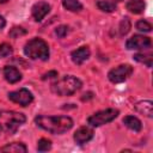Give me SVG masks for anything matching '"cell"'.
Returning a JSON list of instances; mask_svg holds the SVG:
<instances>
[{
  "label": "cell",
  "instance_id": "obj_1",
  "mask_svg": "<svg viewBox=\"0 0 153 153\" xmlns=\"http://www.w3.org/2000/svg\"><path fill=\"white\" fill-rule=\"evenodd\" d=\"M35 123L43 130L60 135L68 131L73 127V120L68 116H44L38 115L35 117Z\"/></svg>",
  "mask_w": 153,
  "mask_h": 153
},
{
  "label": "cell",
  "instance_id": "obj_2",
  "mask_svg": "<svg viewBox=\"0 0 153 153\" xmlns=\"http://www.w3.org/2000/svg\"><path fill=\"white\" fill-rule=\"evenodd\" d=\"M81 80L74 75H63L51 84V91L61 97L72 96L81 88Z\"/></svg>",
  "mask_w": 153,
  "mask_h": 153
},
{
  "label": "cell",
  "instance_id": "obj_3",
  "mask_svg": "<svg viewBox=\"0 0 153 153\" xmlns=\"http://www.w3.org/2000/svg\"><path fill=\"white\" fill-rule=\"evenodd\" d=\"M26 117L22 112L17 111H0V129L10 135L14 134L24 123Z\"/></svg>",
  "mask_w": 153,
  "mask_h": 153
},
{
  "label": "cell",
  "instance_id": "obj_4",
  "mask_svg": "<svg viewBox=\"0 0 153 153\" xmlns=\"http://www.w3.org/2000/svg\"><path fill=\"white\" fill-rule=\"evenodd\" d=\"M24 54L32 60L47 61L49 59V47L45 41L41 38H32L25 44Z\"/></svg>",
  "mask_w": 153,
  "mask_h": 153
},
{
  "label": "cell",
  "instance_id": "obj_5",
  "mask_svg": "<svg viewBox=\"0 0 153 153\" xmlns=\"http://www.w3.org/2000/svg\"><path fill=\"white\" fill-rule=\"evenodd\" d=\"M118 114H120V111L117 109L109 108V109L98 111V112L93 114L92 116H90L87 118V123L91 127H100L103 124H106V123L114 121L118 116Z\"/></svg>",
  "mask_w": 153,
  "mask_h": 153
},
{
  "label": "cell",
  "instance_id": "obj_6",
  "mask_svg": "<svg viewBox=\"0 0 153 153\" xmlns=\"http://www.w3.org/2000/svg\"><path fill=\"white\" fill-rule=\"evenodd\" d=\"M133 73V67L130 65H120L115 68H112L108 73V78L114 84H120L127 80Z\"/></svg>",
  "mask_w": 153,
  "mask_h": 153
},
{
  "label": "cell",
  "instance_id": "obj_7",
  "mask_svg": "<svg viewBox=\"0 0 153 153\" xmlns=\"http://www.w3.org/2000/svg\"><path fill=\"white\" fill-rule=\"evenodd\" d=\"M8 99L12 100L13 103H17V104L22 105V106H27L33 100V96L27 88L23 87V88H19L17 91L10 92L8 93Z\"/></svg>",
  "mask_w": 153,
  "mask_h": 153
},
{
  "label": "cell",
  "instance_id": "obj_8",
  "mask_svg": "<svg viewBox=\"0 0 153 153\" xmlns=\"http://www.w3.org/2000/svg\"><path fill=\"white\" fill-rule=\"evenodd\" d=\"M152 45V41L149 37L143 35H134L127 42L126 47L129 50H139V49H149Z\"/></svg>",
  "mask_w": 153,
  "mask_h": 153
},
{
  "label": "cell",
  "instance_id": "obj_9",
  "mask_svg": "<svg viewBox=\"0 0 153 153\" xmlns=\"http://www.w3.org/2000/svg\"><path fill=\"white\" fill-rule=\"evenodd\" d=\"M50 12V5L45 1H38L31 7V14L36 22L43 20V18Z\"/></svg>",
  "mask_w": 153,
  "mask_h": 153
},
{
  "label": "cell",
  "instance_id": "obj_10",
  "mask_svg": "<svg viewBox=\"0 0 153 153\" xmlns=\"http://www.w3.org/2000/svg\"><path fill=\"white\" fill-rule=\"evenodd\" d=\"M92 137H93V130H92V128H90V127H87V126L80 127V128L74 133V136H73L75 143L79 145V146H81V145L88 142Z\"/></svg>",
  "mask_w": 153,
  "mask_h": 153
},
{
  "label": "cell",
  "instance_id": "obj_11",
  "mask_svg": "<svg viewBox=\"0 0 153 153\" xmlns=\"http://www.w3.org/2000/svg\"><path fill=\"white\" fill-rule=\"evenodd\" d=\"M90 54H91V51H90L88 47H81L76 50H73L71 53V57L75 65H82L90 57Z\"/></svg>",
  "mask_w": 153,
  "mask_h": 153
},
{
  "label": "cell",
  "instance_id": "obj_12",
  "mask_svg": "<svg viewBox=\"0 0 153 153\" xmlns=\"http://www.w3.org/2000/svg\"><path fill=\"white\" fill-rule=\"evenodd\" d=\"M4 76H5L6 81L10 84H16L22 79L20 72L13 66H5L4 67Z\"/></svg>",
  "mask_w": 153,
  "mask_h": 153
},
{
  "label": "cell",
  "instance_id": "obj_13",
  "mask_svg": "<svg viewBox=\"0 0 153 153\" xmlns=\"http://www.w3.org/2000/svg\"><path fill=\"white\" fill-rule=\"evenodd\" d=\"M135 110L140 114H142L143 116L147 117H153V103L151 100H141L137 102L134 105Z\"/></svg>",
  "mask_w": 153,
  "mask_h": 153
},
{
  "label": "cell",
  "instance_id": "obj_14",
  "mask_svg": "<svg viewBox=\"0 0 153 153\" xmlns=\"http://www.w3.org/2000/svg\"><path fill=\"white\" fill-rule=\"evenodd\" d=\"M122 122H123V124H124L127 128H129L130 130H134V131H140L141 128H142V123H141V121H140L137 117L131 116V115L126 116V117L123 118Z\"/></svg>",
  "mask_w": 153,
  "mask_h": 153
},
{
  "label": "cell",
  "instance_id": "obj_15",
  "mask_svg": "<svg viewBox=\"0 0 153 153\" xmlns=\"http://www.w3.org/2000/svg\"><path fill=\"white\" fill-rule=\"evenodd\" d=\"M1 152H8V153H25L27 151L26 146L22 142H11L5 145L0 148Z\"/></svg>",
  "mask_w": 153,
  "mask_h": 153
},
{
  "label": "cell",
  "instance_id": "obj_16",
  "mask_svg": "<svg viewBox=\"0 0 153 153\" xmlns=\"http://www.w3.org/2000/svg\"><path fill=\"white\" fill-rule=\"evenodd\" d=\"M127 10L134 14L142 13L145 10V2L143 0H129L127 2Z\"/></svg>",
  "mask_w": 153,
  "mask_h": 153
},
{
  "label": "cell",
  "instance_id": "obj_17",
  "mask_svg": "<svg viewBox=\"0 0 153 153\" xmlns=\"http://www.w3.org/2000/svg\"><path fill=\"white\" fill-rule=\"evenodd\" d=\"M62 5L66 10L71 12H79L82 10V5L78 0H62Z\"/></svg>",
  "mask_w": 153,
  "mask_h": 153
},
{
  "label": "cell",
  "instance_id": "obj_18",
  "mask_svg": "<svg viewBox=\"0 0 153 153\" xmlns=\"http://www.w3.org/2000/svg\"><path fill=\"white\" fill-rule=\"evenodd\" d=\"M97 6H98V8H99L100 11L108 12V13L116 11V8H117V6H116L115 2L108 1V0H99V1H97Z\"/></svg>",
  "mask_w": 153,
  "mask_h": 153
},
{
  "label": "cell",
  "instance_id": "obj_19",
  "mask_svg": "<svg viewBox=\"0 0 153 153\" xmlns=\"http://www.w3.org/2000/svg\"><path fill=\"white\" fill-rule=\"evenodd\" d=\"M133 59L135 60V61H137V62H140V63H143V65H146L147 67H152V61H153V57H152V55H146V54H135L134 56H133Z\"/></svg>",
  "mask_w": 153,
  "mask_h": 153
},
{
  "label": "cell",
  "instance_id": "obj_20",
  "mask_svg": "<svg viewBox=\"0 0 153 153\" xmlns=\"http://www.w3.org/2000/svg\"><path fill=\"white\" fill-rule=\"evenodd\" d=\"M51 148V141L48 140V139H39L38 142H37V151L38 152H47Z\"/></svg>",
  "mask_w": 153,
  "mask_h": 153
},
{
  "label": "cell",
  "instance_id": "obj_21",
  "mask_svg": "<svg viewBox=\"0 0 153 153\" xmlns=\"http://www.w3.org/2000/svg\"><path fill=\"white\" fill-rule=\"evenodd\" d=\"M130 27H131V23H130L129 18H127V17L123 18L122 22H121V24H120V33H121L122 36L127 35V33L129 32Z\"/></svg>",
  "mask_w": 153,
  "mask_h": 153
},
{
  "label": "cell",
  "instance_id": "obj_22",
  "mask_svg": "<svg viewBox=\"0 0 153 153\" xmlns=\"http://www.w3.org/2000/svg\"><path fill=\"white\" fill-rule=\"evenodd\" d=\"M24 35H26V30L24 27H22V26H14L8 32V36L12 37V38H18V37L24 36Z\"/></svg>",
  "mask_w": 153,
  "mask_h": 153
},
{
  "label": "cell",
  "instance_id": "obj_23",
  "mask_svg": "<svg viewBox=\"0 0 153 153\" xmlns=\"http://www.w3.org/2000/svg\"><path fill=\"white\" fill-rule=\"evenodd\" d=\"M12 53H13V49L8 43H0V59L10 56Z\"/></svg>",
  "mask_w": 153,
  "mask_h": 153
},
{
  "label": "cell",
  "instance_id": "obj_24",
  "mask_svg": "<svg viewBox=\"0 0 153 153\" xmlns=\"http://www.w3.org/2000/svg\"><path fill=\"white\" fill-rule=\"evenodd\" d=\"M136 29L139 31H142V32H151L152 31V25L147 20H139L136 23Z\"/></svg>",
  "mask_w": 153,
  "mask_h": 153
},
{
  "label": "cell",
  "instance_id": "obj_25",
  "mask_svg": "<svg viewBox=\"0 0 153 153\" xmlns=\"http://www.w3.org/2000/svg\"><path fill=\"white\" fill-rule=\"evenodd\" d=\"M68 26H66V25H60V26H57L56 29H55V33H56V36L59 37V38H63L67 33H68Z\"/></svg>",
  "mask_w": 153,
  "mask_h": 153
},
{
  "label": "cell",
  "instance_id": "obj_26",
  "mask_svg": "<svg viewBox=\"0 0 153 153\" xmlns=\"http://www.w3.org/2000/svg\"><path fill=\"white\" fill-rule=\"evenodd\" d=\"M55 76H57V72H56V71H50V72L43 74L42 79H43V80H47V79H51V78H55Z\"/></svg>",
  "mask_w": 153,
  "mask_h": 153
},
{
  "label": "cell",
  "instance_id": "obj_27",
  "mask_svg": "<svg viewBox=\"0 0 153 153\" xmlns=\"http://www.w3.org/2000/svg\"><path fill=\"white\" fill-rule=\"evenodd\" d=\"M5 25H6V20L2 16H0V30H2L5 27Z\"/></svg>",
  "mask_w": 153,
  "mask_h": 153
},
{
  "label": "cell",
  "instance_id": "obj_28",
  "mask_svg": "<svg viewBox=\"0 0 153 153\" xmlns=\"http://www.w3.org/2000/svg\"><path fill=\"white\" fill-rule=\"evenodd\" d=\"M92 97H93V96H92V93H91V92H88V93H85V94H84V97H81V99H82V100H85V99H88V98H92Z\"/></svg>",
  "mask_w": 153,
  "mask_h": 153
},
{
  "label": "cell",
  "instance_id": "obj_29",
  "mask_svg": "<svg viewBox=\"0 0 153 153\" xmlns=\"http://www.w3.org/2000/svg\"><path fill=\"white\" fill-rule=\"evenodd\" d=\"M8 0H0V4H5V2H7Z\"/></svg>",
  "mask_w": 153,
  "mask_h": 153
},
{
  "label": "cell",
  "instance_id": "obj_30",
  "mask_svg": "<svg viewBox=\"0 0 153 153\" xmlns=\"http://www.w3.org/2000/svg\"><path fill=\"white\" fill-rule=\"evenodd\" d=\"M114 1H117V2H118V1H122V0H112V2H114Z\"/></svg>",
  "mask_w": 153,
  "mask_h": 153
}]
</instances>
